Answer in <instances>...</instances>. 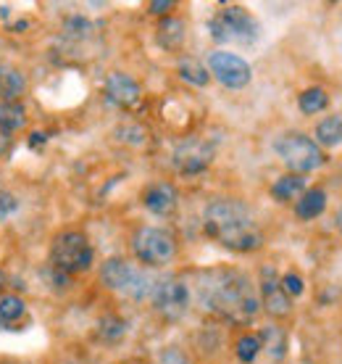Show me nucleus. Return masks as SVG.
<instances>
[{
	"label": "nucleus",
	"instance_id": "obj_1",
	"mask_svg": "<svg viewBox=\"0 0 342 364\" xmlns=\"http://www.w3.org/2000/svg\"><path fill=\"white\" fill-rule=\"evenodd\" d=\"M203 230L232 251H255L263 243L261 230L255 228L250 211L240 200L219 198L208 203L203 211Z\"/></svg>",
	"mask_w": 342,
	"mask_h": 364
},
{
	"label": "nucleus",
	"instance_id": "obj_2",
	"mask_svg": "<svg viewBox=\"0 0 342 364\" xmlns=\"http://www.w3.org/2000/svg\"><path fill=\"white\" fill-rule=\"evenodd\" d=\"M200 299L211 311L234 322H245L258 311V299L248 277L234 269H219L208 274L200 282Z\"/></svg>",
	"mask_w": 342,
	"mask_h": 364
},
{
	"label": "nucleus",
	"instance_id": "obj_3",
	"mask_svg": "<svg viewBox=\"0 0 342 364\" xmlns=\"http://www.w3.org/2000/svg\"><path fill=\"white\" fill-rule=\"evenodd\" d=\"M92 259H95V251H92L90 240L77 230H66L61 235H55L53 246H50V262L63 274L87 272L92 267Z\"/></svg>",
	"mask_w": 342,
	"mask_h": 364
},
{
	"label": "nucleus",
	"instance_id": "obj_4",
	"mask_svg": "<svg viewBox=\"0 0 342 364\" xmlns=\"http://www.w3.org/2000/svg\"><path fill=\"white\" fill-rule=\"evenodd\" d=\"M211 37L216 43H234V46H250L258 40L261 27L258 21L240 6H226L211 18Z\"/></svg>",
	"mask_w": 342,
	"mask_h": 364
},
{
	"label": "nucleus",
	"instance_id": "obj_5",
	"mask_svg": "<svg viewBox=\"0 0 342 364\" xmlns=\"http://www.w3.org/2000/svg\"><path fill=\"white\" fill-rule=\"evenodd\" d=\"M100 280L106 288L118 293H126L132 299H148L153 293L155 280L150 274H145L143 269H135V267L124 262V259H109L106 264L100 267Z\"/></svg>",
	"mask_w": 342,
	"mask_h": 364
},
{
	"label": "nucleus",
	"instance_id": "obj_6",
	"mask_svg": "<svg viewBox=\"0 0 342 364\" xmlns=\"http://www.w3.org/2000/svg\"><path fill=\"white\" fill-rule=\"evenodd\" d=\"M277 154L292 172H314L324 164V151L319 148L316 140L300 135V132H289L277 140Z\"/></svg>",
	"mask_w": 342,
	"mask_h": 364
},
{
	"label": "nucleus",
	"instance_id": "obj_7",
	"mask_svg": "<svg viewBox=\"0 0 342 364\" xmlns=\"http://www.w3.org/2000/svg\"><path fill=\"white\" fill-rule=\"evenodd\" d=\"M132 251L148 267H163L177 256V240L161 228H140L132 237Z\"/></svg>",
	"mask_w": 342,
	"mask_h": 364
},
{
	"label": "nucleus",
	"instance_id": "obj_8",
	"mask_svg": "<svg viewBox=\"0 0 342 364\" xmlns=\"http://www.w3.org/2000/svg\"><path fill=\"white\" fill-rule=\"evenodd\" d=\"M150 301H153V309L166 319H180L189 306V291L177 277H163V280H155Z\"/></svg>",
	"mask_w": 342,
	"mask_h": 364
},
{
	"label": "nucleus",
	"instance_id": "obj_9",
	"mask_svg": "<svg viewBox=\"0 0 342 364\" xmlns=\"http://www.w3.org/2000/svg\"><path fill=\"white\" fill-rule=\"evenodd\" d=\"M208 72L214 74L221 85L232 87V90L245 87L253 77L248 61L240 58V55H234V53H226V50H216V53H211V58H208Z\"/></svg>",
	"mask_w": 342,
	"mask_h": 364
},
{
	"label": "nucleus",
	"instance_id": "obj_10",
	"mask_svg": "<svg viewBox=\"0 0 342 364\" xmlns=\"http://www.w3.org/2000/svg\"><path fill=\"white\" fill-rule=\"evenodd\" d=\"M214 146L208 140H200V137H189V140H182L180 146L174 148V166L180 169L182 174H198L206 172L211 161H214Z\"/></svg>",
	"mask_w": 342,
	"mask_h": 364
},
{
	"label": "nucleus",
	"instance_id": "obj_11",
	"mask_svg": "<svg viewBox=\"0 0 342 364\" xmlns=\"http://www.w3.org/2000/svg\"><path fill=\"white\" fill-rule=\"evenodd\" d=\"M261 304L271 317H287L289 309H292V301L285 293L282 280L277 277V272L271 267H263L261 269Z\"/></svg>",
	"mask_w": 342,
	"mask_h": 364
},
{
	"label": "nucleus",
	"instance_id": "obj_12",
	"mask_svg": "<svg viewBox=\"0 0 342 364\" xmlns=\"http://www.w3.org/2000/svg\"><path fill=\"white\" fill-rule=\"evenodd\" d=\"M106 98L111 103L121 106V109H129V106H135L137 100H140V85L129 74H111L109 80H106Z\"/></svg>",
	"mask_w": 342,
	"mask_h": 364
},
{
	"label": "nucleus",
	"instance_id": "obj_13",
	"mask_svg": "<svg viewBox=\"0 0 342 364\" xmlns=\"http://www.w3.org/2000/svg\"><path fill=\"white\" fill-rule=\"evenodd\" d=\"M143 203L148 206V211H153L158 217H166V214H171V211L177 209L180 193H177V188L169 185V182H155V185H150V188L145 191Z\"/></svg>",
	"mask_w": 342,
	"mask_h": 364
},
{
	"label": "nucleus",
	"instance_id": "obj_14",
	"mask_svg": "<svg viewBox=\"0 0 342 364\" xmlns=\"http://www.w3.org/2000/svg\"><path fill=\"white\" fill-rule=\"evenodd\" d=\"M27 90V80L16 66L0 64V100H18Z\"/></svg>",
	"mask_w": 342,
	"mask_h": 364
},
{
	"label": "nucleus",
	"instance_id": "obj_15",
	"mask_svg": "<svg viewBox=\"0 0 342 364\" xmlns=\"http://www.w3.org/2000/svg\"><path fill=\"white\" fill-rule=\"evenodd\" d=\"M27 124V109L18 100H0V132H16Z\"/></svg>",
	"mask_w": 342,
	"mask_h": 364
},
{
	"label": "nucleus",
	"instance_id": "obj_16",
	"mask_svg": "<svg viewBox=\"0 0 342 364\" xmlns=\"http://www.w3.org/2000/svg\"><path fill=\"white\" fill-rule=\"evenodd\" d=\"M158 46L166 48V50H177V48L184 43V21L182 18H163L158 24Z\"/></svg>",
	"mask_w": 342,
	"mask_h": 364
},
{
	"label": "nucleus",
	"instance_id": "obj_17",
	"mask_svg": "<svg viewBox=\"0 0 342 364\" xmlns=\"http://www.w3.org/2000/svg\"><path fill=\"white\" fill-rule=\"evenodd\" d=\"M326 206V193L314 188V191H306L300 198H297V206H295V214L300 219H316Z\"/></svg>",
	"mask_w": 342,
	"mask_h": 364
},
{
	"label": "nucleus",
	"instance_id": "obj_18",
	"mask_svg": "<svg viewBox=\"0 0 342 364\" xmlns=\"http://www.w3.org/2000/svg\"><path fill=\"white\" fill-rule=\"evenodd\" d=\"M316 143L326 148L342 146V117H326L316 127Z\"/></svg>",
	"mask_w": 342,
	"mask_h": 364
},
{
	"label": "nucleus",
	"instance_id": "obj_19",
	"mask_svg": "<svg viewBox=\"0 0 342 364\" xmlns=\"http://www.w3.org/2000/svg\"><path fill=\"white\" fill-rule=\"evenodd\" d=\"M258 338H261V348L269 351V356L274 362H280L282 356H285V351H287V336H285V330L269 325V328H263V333Z\"/></svg>",
	"mask_w": 342,
	"mask_h": 364
},
{
	"label": "nucleus",
	"instance_id": "obj_20",
	"mask_svg": "<svg viewBox=\"0 0 342 364\" xmlns=\"http://www.w3.org/2000/svg\"><path fill=\"white\" fill-rule=\"evenodd\" d=\"M306 193V180L300 177V174H287V177H280V180L274 182V188H271V196L277 200H289V198H297V196H303Z\"/></svg>",
	"mask_w": 342,
	"mask_h": 364
},
{
	"label": "nucleus",
	"instance_id": "obj_21",
	"mask_svg": "<svg viewBox=\"0 0 342 364\" xmlns=\"http://www.w3.org/2000/svg\"><path fill=\"white\" fill-rule=\"evenodd\" d=\"M177 72H180V77L184 80V82L198 85V87L208 85V80H211V72H208L200 61H195V58H182L180 66H177Z\"/></svg>",
	"mask_w": 342,
	"mask_h": 364
},
{
	"label": "nucleus",
	"instance_id": "obj_22",
	"mask_svg": "<svg viewBox=\"0 0 342 364\" xmlns=\"http://www.w3.org/2000/svg\"><path fill=\"white\" fill-rule=\"evenodd\" d=\"M326 103H329V98L321 87H311V90L300 92V98H297V106L303 114H319V111L326 109Z\"/></svg>",
	"mask_w": 342,
	"mask_h": 364
},
{
	"label": "nucleus",
	"instance_id": "obj_23",
	"mask_svg": "<svg viewBox=\"0 0 342 364\" xmlns=\"http://www.w3.org/2000/svg\"><path fill=\"white\" fill-rule=\"evenodd\" d=\"M126 333V322L121 317H116V314H106V317H100L98 322V336L103 338V341H109V343H114V341H118V338Z\"/></svg>",
	"mask_w": 342,
	"mask_h": 364
},
{
	"label": "nucleus",
	"instance_id": "obj_24",
	"mask_svg": "<svg viewBox=\"0 0 342 364\" xmlns=\"http://www.w3.org/2000/svg\"><path fill=\"white\" fill-rule=\"evenodd\" d=\"M24 311H27V304L18 299V296H3L0 299V319L16 322V319L24 317Z\"/></svg>",
	"mask_w": 342,
	"mask_h": 364
},
{
	"label": "nucleus",
	"instance_id": "obj_25",
	"mask_svg": "<svg viewBox=\"0 0 342 364\" xmlns=\"http://www.w3.org/2000/svg\"><path fill=\"white\" fill-rule=\"evenodd\" d=\"M261 351V338L258 336H243L237 341V359L245 364H250Z\"/></svg>",
	"mask_w": 342,
	"mask_h": 364
},
{
	"label": "nucleus",
	"instance_id": "obj_26",
	"mask_svg": "<svg viewBox=\"0 0 342 364\" xmlns=\"http://www.w3.org/2000/svg\"><path fill=\"white\" fill-rule=\"evenodd\" d=\"M282 288H285V293H287L289 299H292V296H300V293H303V280H300V274L287 272L285 277H282Z\"/></svg>",
	"mask_w": 342,
	"mask_h": 364
},
{
	"label": "nucleus",
	"instance_id": "obj_27",
	"mask_svg": "<svg viewBox=\"0 0 342 364\" xmlns=\"http://www.w3.org/2000/svg\"><path fill=\"white\" fill-rule=\"evenodd\" d=\"M90 29H92V24L87 21V18H69V21H66V32L74 37L90 35Z\"/></svg>",
	"mask_w": 342,
	"mask_h": 364
},
{
	"label": "nucleus",
	"instance_id": "obj_28",
	"mask_svg": "<svg viewBox=\"0 0 342 364\" xmlns=\"http://www.w3.org/2000/svg\"><path fill=\"white\" fill-rule=\"evenodd\" d=\"M174 9V0H153L150 3V14H169Z\"/></svg>",
	"mask_w": 342,
	"mask_h": 364
},
{
	"label": "nucleus",
	"instance_id": "obj_29",
	"mask_svg": "<svg viewBox=\"0 0 342 364\" xmlns=\"http://www.w3.org/2000/svg\"><path fill=\"white\" fill-rule=\"evenodd\" d=\"M11 148H13V135L0 132V159H3V156H9Z\"/></svg>",
	"mask_w": 342,
	"mask_h": 364
},
{
	"label": "nucleus",
	"instance_id": "obj_30",
	"mask_svg": "<svg viewBox=\"0 0 342 364\" xmlns=\"http://www.w3.org/2000/svg\"><path fill=\"white\" fill-rule=\"evenodd\" d=\"M161 364H187V359L180 354V351H166L161 356Z\"/></svg>",
	"mask_w": 342,
	"mask_h": 364
},
{
	"label": "nucleus",
	"instance_id": "obj_31",
	"mask_svg": "<svg viewBox=\"0 0 342 364\" xmlns=\"http://www.w3.org/2000/svg\"><path fill=\"white\" fill-rule=\"evenodd\" d=\"M48 135L45 132H32V137H29V146H40V143H45Z\"/></svg>",
	"mask_w": 342,
	"mask_h": 364
},
{
	"label": "nucleus",
	"instance_id": "obj_32",
	"mask_svg": "<svg viewBox=\"0 0 342 364\" xmlns=\"http://www.w3.org/2000/svg\"><path fill=\"white\" fill-rule=\"evenodd\" d=\"M337 228H340V232H342V206H340V211H337Z\"/></svg>",
	"mask_w": 342,
	"mask_h": 364
},
{
	"label": "nucleus",
	"instance_id": "obj_33",
	"mask_svg": "<svg viewBox=\"0 0 342 364\" xmlns=\"http://www.w3.org/2000/svg\"><path fill=\"white\" fill-rule=\"evenodd\" d=\"M6 288V274H3V269H0V291Z\"/></svg>",
	"mask_w": 342,
	"mask_h": 364
}]
</instances>
